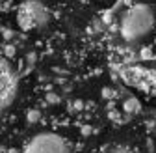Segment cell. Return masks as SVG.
<instances>
[{"label":"cell","instance_id":"obj_1","mask_svg":"<svg viewBox=\"0 0 156 153\" xmlns=\"http://www.w3.org/2000/svg\"><path fill=\"white\" fill-rule=\"evenodd\" d=\"M154 26V11L147 4L132 6L121 19V35L126 41H138Z\"/></svg>","mask_w":156,"mask_h":153},{"label":"cell","instance_id":"obj_2","mask_svg":"<svg viewBox=\"0 0 156 153\" xmlns=\"http://www.w3.org/2000/svg\"><path fill=\"white\" fill-rule=\"evenodd\" d=\"M24 153H71V147L56 132H39L26 144Z\"/></svg>","mask_w":156,"mask_h":153},{"label":"cell","instance_id":"obj_3","mask_svg":"<svg viewBox=\"0 0 156 153\" xmlns=\"http://www.w3.org/2000/svg\"><path fill=\"white\" fill-rule=\"evenodd\" d=\"M19 26L23 30H30L35 26H43L48 23V9L35 2V0H30V2H24L19 9V19H17Z\"/></svg>","mask_w":156,"mask_h":153},{"label":"cell","instance_id":"obj_4","mask_svg":"<svg viewBox=\"0 0 156 153\" xmlns=\"http://www.w3.org/2000/svg\"><path fill=\"white\" fill-rule=\"evenodd\" d=\"M15 90H17V79L9 64L6 62V58L0 54V108L11 101V97L15 95Z\"/></svg>","mask_w":156,"mask_h":153},{"label":"cell","instance_id":"obj_5","mask_svg":"<svg viewBox=\"0 0 156 153\" xmlns=\"http://www.w3.org/2000/svg\"><path fill=\"white\" fill-rule=\"evenodd\" d=\"M123 110L126 114H130V116H136V114L141 112V105H140V101L136 97H126L125 103H123Z\"/></svg>","mask_w":156,"mask_h":153},{"label":"cell","instance_id":"obj_6","mask_svg":"<svg viewBox=\"0 0 156 153\" xmlns=\"http://www.w3.org/2000/svg\"><path fill=\"white\" fill-rule=\"evenodd\" d=\"M39 120H41V110L39 108H30L26 112V121L28 123H37Z\"/></svg>","mask_w":156,"mask_h":153},{"label":"cell","instance_id":"obj_7","mask_svg":"<svg viewBox=\"0 0 156 153\" xmlns=\"http://www.w3.org/2000/svg\"><path fill=\"white\" fill-rule=\"evenodd\" d=\"M71 110H74V112H78V110H82L84 108V101H80V99H74V101H71Z\"/></svg>","mask_w":156,"mask_h":153},{"label":"cell","instance_id":"obj_8","mask_svg":"<svg viewBox=\"0 0 156 153\" xmlns=\"http://www.w3.org/2000/svg\"><path fill=\"white\" fill-rule=\"evenodd\" d=\"M47 101H48L50 105H54V103H60V95H58V93H54V91H50V93H47Z\"/></svg>","mask_w":156,"mask_h":153},{"label":"cell","instance_id":"obj_9","mask_svg":"<svg viewBox=\"0 0 156 153\" xmlns=\"http://www.w3.org/2000/svg\"><path fill=\"white\" fill-rule=\"evenodd\" d=\"M110 153H132L128 147H123V146H119V147H113Z\"/></svg>","mask_w":156,"mask_h":153},{"label":"cell","instance_id":"obj_10","mask_svg":"<svg viewBox=\"0 0 156 153\" xmlns=\"http://www.w3.org/2000/svg\"><path fill=\"white\" fill-rule=\"evenodd\" d=\"M102 95H104V97H113V91H112L110 88H104V90H102Z\"/></svg>","mask_w":156,"mask_h":153}]
</instances>
